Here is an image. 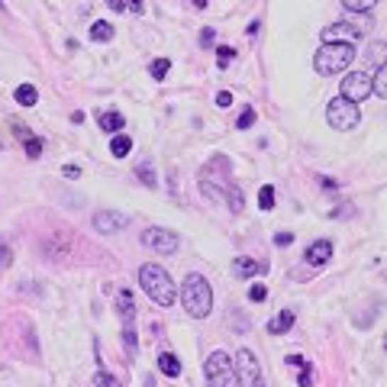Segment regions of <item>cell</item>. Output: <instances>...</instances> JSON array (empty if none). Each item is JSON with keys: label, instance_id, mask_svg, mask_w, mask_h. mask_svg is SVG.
Segmentation results:
<instances>
[{"label": "cell", "instance_id": "obj_1", "mask_svg": "<svg viewBox=\"0 0 387 387\" xmlns=\"http://www.w3.org/2000/svg\"><path fill=\"white\" fill-rule=\"evenodd\" d=\"M181 307L187 310V317L194 320H207L213 310V288L204 275H187L181 284Z\"/></svg>", "mask_w": 387, "mask_h": 387}, {"label": "cell", "instance_id": "obj_2", "mask_svg": "<svg viewBox=\"0 0 387 387\" xmlns=\"http://www.w3.org/2000/svg\"><path fill=\"white\" fill-rule=\"evenodd\" d=\"M139 284H142V290L152 297V303H158V307H171V303L178 300V288L162 265H142Z\"/></svg>", "mask_w": 387, "mask_h": 387}, {"label": "cell", "instance_id": "obj_3", "mask_svg": "<svg viewBox=\"0 0 387 387\" xmlns=\"http://www.w3.org/2000/svg\"><path fill=\"white\" fill-rule=\"evenodd\" d=\"M352 62H355V45H349V43H323L320 52L313 55V68L326 77L345 71Z\"/></svg>", "mask_w": 387, "mask_h": 387}, {"label": "cell", "instance_id": "obj_4", "mask_svg": "<svg viewBox=\"0 0 387 387\" xmlns=\"http://www.w3.org/2000/svg\"><path fill=\"white\" fill-rule=\"evenodd\" d=\"M207 387H236V365H232L229 352H213L204 361Z\"/></svg>", "mask_w": 387, "mask_h": 387}, {"label": "cell", "instance_id": "obj_5", "mask_svg": "<svg viewBox=\"0 0 387 387\" xmlns=\"http://www.w3.org/2000/svg\"><path fill=\"white\" fill-rule=\"evenodd\" d=\"M361 120V110L359 104H352V100L345 97H332L329 107H326V123H329L332 129H339V133H349V129H355Z\"/></svg>", "mask_w": 387, "mask_h": 387}, {"label": "cell", "instance_id": "obj_6", "mask_svg": "<svg viewBox=\"0 0 387 387\" xmlns=\"http://www.w3.org/2000/svg\"><path fill=\"white\" fill-rule=\"evenodd\" d=\"M371 29V20L368 16H359V20H339V23H329V26L323 29V43H349L352 45L355 39H361V36Z\"/></svg>", "mask_w": 387, "mask_h": 387}, {"label": "cell", "instance_id": "obj_7", "mask_svg": "<svg viewBox=\"0 0 387 387\" xmlns=\"http://www.w3.org/2000/svg\"><path fill=\"white\" fill-rule=\"evenodd\" d=\"M236 387H265V371L252 355V349L236 352Z\"/></svg>", "mask_w": 387, "mask_h": 387}, {"label": "cell", "instance_id": "obj_8", "mask_svg": "<svg viewBox=\"0 0 387 387\" xmlns=\"http://www.w3.org/2000/svg\"><path fill=\"white\" fill-rule=\"evenodd\" d=\"M226 165H229V162H226L223 155H217L210 168L200 171V190H204V197H207V200H219L223 187L229 184V181H226Z\"/></svg>", "mask_w": 387, "mask_h": 387}, {"label": "cell", "instance_id": "obj_9", "mask_svg": "<svg viewBox=\"0 0 387 387\" xmlns=\"http://www.w3.org/2000/svg\"><path fill=\"white\" fill-rule=\"evenodd\" d=\"M142 246H146L148 252L171 255L178 246H181V239H178V232L165 229V226H148V229L142 232Z\"/></svg>", "mask_w": 387, "mask_h": 387}, {"label": "cell", "instance_id": "obj_10", "mask_svg": "<svg viewBox=\"0 0 387 387\" xmlns=\"http://www.w3.org/2000/svg\"><path fill=\"white\" fill-rule=\"evenodd\" d=\"M339 91H342L339 97L359 104V100L371 97V75H368V71H352V75L342 77V87H339Z\"/></svg>", "mask_w": 387, "mask_h": 387}, {"label": "cell", "instance_id": "obj_11", "mask_svg": "<svg viewBox=\"0 0 387 387\" xmlns=\"http://www.w3.org/2000/svg\"><path fill=\"white\" fill-rule=\"evenodd\" d=\"M94 229L100 232V236H113V232H123L129 226V217L120 210H97L94 213Z\"/></svg>", "mask_w": 387, "mask_h": 387}, {"label": "cell", "instance_id": "obj_12", "mask_svg": "<svg viewBox=\"0 0 387 387\" xmlns=\"http://www.w3.org/2000/svg\"><path fill=\"white\" fill-rule=\"evenodd\" d=\"M332 258V242L329 239H317L313 246L307 249V261L310 265H326Z\"/></svg>", "mask_w": 387, "mask_h": 387}, {"label": "cell", "instance_id": "obj_13", "mask_svg": "<svg viewBox=\"0 0 387 387\" xmlns=\"http://www.w3.org/2000/svg\"><path fill=\"white\" fill-rule=\"evenodd\" d=\"M261 271H265V268L255 258H246V255H242V258H232V275L236 278H255V275H261Z\"/></svg>", "mask_w": 387, "mask_h": 387}, {"label": "cell", "instance_id": "obj_14", "mask_svg": "<svg viewBox=\"0 0 387 387\" xmlns=\"http://www.w3.org/2000/svg\"><path fill=\"white\" fill-rule=\"evenodd\" d=\"M97 123H100L104 133H120V129L126 126V116H123L120 110H107V113H100L97 116Z\"/></svg>", "mask_w": 387, "mask_h": 387}, {"label": "cell", "instance_id": "obj_15", "mask_svg": "<svg viewBox=\"0 0 387 387\" xmlns=\"http://www.w3.org/2000/svg\"><path fill=\"white\" fill-rule=\"evenodd\" d=\"M116 310H120V317L126 320V323H133V317H136V300H133V290H126V288H123L120 294H116Z\"/></svg>", "mask_w": 387, "mask_h": 387}, {"label": "cell", "instance_id": "obj_16", "mask_svg": "<svg viewBox=\"0 0 387 387\" xmlns=\"http://www.w3.org/2000/svg\"><path fill=\"white\" fill-rule=\"evenodd\" d=\"M290 326H294V310H281V313L268 323V332H271V336H281V332H288Z\"/></svg>", "mask_w": 387, "mask_h": 387}, {"label": "cell", "instance_id": "obj_17", "mask_svg": "<svg viewBox=\"0 0 387 387\" xmlns=\"http://www.w3.org/2000/svg\"><path fill=\"white\" fill-rule=\"evenodd\" d=\"M223 194H226V207H229L232 213H242V207H246V197H242V190L236 187V184H226L223 187Z\"/></svg>", "mask_w": 387, "mask_h": 387}, {"label": "cell", "instance_id": "obj_18", "mask_svg": "<svg viewBox=\"0 0 387 387\" xmlns=\"http://www.w3.org/2000/svg\"><path fill=\"white\" fill-rule=\"evenodd\" d=\"M158 371L168 374V378H178V374H181V361H178V355H171V352L158 355Z\"/></svg>", "mask_w": 387, "mask_h": 387}, {"label": "cell", "instance_id": "obj_19", "mask_svg": "<svg viewBox=\"0 0 387 387\" xmlns=\"http://www.w3.org/2000/svg\"><path fill=\"white\" fill-rule=\"evenodd\" d=\"M129 152H133V139L123 136V133L113 136V142H110V155H113V158H126Z\"/></svg>", "mask_w": 387, "mask_h": 387}, {"label": "cell", "instance_id": "obj_20", "mask_svg": "<svg viewBox=\"0 0 387 387\" xmlns=\"http://www.w3.org/2000/svg\"><path fill=\"white\" fill-rule=\"evenodd\" d=\"M371 94L374 97H387V68L381 65L378 71H374V77H371Z\"/></svg>", "mask_w": 387, "mask_h": 387}, {"label": "cell", "instance_id": "obj_21", "mask_svg": "<svg viewBox=\"0 0 387 387\" xmlns=\"http://www.w3.org/2000/svg\"><path fill=\"white\" fill-rule=\"evenodd\" d=\"M13 97H16V104H23V107H33L36 100H39V91H36L33 85H20V87H16V94H13Z\"/></svg>", "mask_w": 387, "mask_h": 387}, {"label": "cell", "instance_id": "obj_22", "mask_svg": "<svg viewBox=\"0 0 387 387\" xmlns=\"http://www.w3.org/2000/svg\"><path fill=\"white\" fill-rule=\"evenodd\" d=\"M91 39H94V43H110V39H113V26H110V23H104V20L94 23V26H91Z\"/></svg>", "mask_w": 387, "mask_h": 387}, {"label": "cell", "instance_id": "obj_23", "mask_svg": "<svg viewBox=\"0 0 387 387\" xmlns=\"http://www.w3.org/2000/svg\"><path fill=\"white\" fill-rule=\"evenodd\" d=\"M136 178H139L146 187H155V184H158V175H155V168H152L148 162H142L139 168H136Z\"/></svg>", "mask_w": 387, "mask_h": 387}, {"label": "cell", "instance_id": "obj_24", "mask_svg": "<svg viewBox=\"0 0 387 387\" xmlns=\"http://www.w3.org/2000/svg\"><path fill=\"white\" fill-rule=\"evenodd\" d=\"M123 345H126V355L129 359H136V349H139V342H136V329H133V323L123 329Z\"/></svg>", "mask_w": 387, "mask_h": 387}, {"label": "cell", "instance_id": "obj_25", "mask_svg": "<svg viewBox=\"0 0 387 387\" xmlns=\"http://www.w3.org/2000/svg\"><path fill=\"white\" fill-rule=\"evenodd\" d=\"M23 148H26L29 158H39V155H43V139H39V136H26V139H23Z\"/></svg>", "mask_w": 387, "mask_h": 387}, {"label": "cell", "instance_id": "obj_26", "mask_svg": "<svg viewBox=\"0 0 387 387\" xmlns=\"http://www.w3.org/2000/svg\"><path fill=\"white\" fill-rule=\"evenodd\" d=\"M258 207L261 210H271V207H275V187H271V184H265V187L258 190Z\"/></svg>", "mask_w": 387, "mask_h": 387}, {"label": "cell", "instance_id": "obj_27", "mask_svg": "<svg viewBox=\"0 0 387 387\" xmlns=\"http://www.w3.org/2000/svg\"><path fill=\"white\" fill-rule=\"evenodd\" d=\"M342 4H345V10H352V13H368L378 0H342Z\"/></svg>", "mask_w": 387, "mask_h": 387}, {"label": "cell", "instance_id": "obj_28", "mask_svg": "<svg viewBox=\"0 0 387 387\" xmlns=\"http://www.w3.org/2000/svg\"><path fill=\"white\" fill-rule=\"evenodd\" d=\"M168 68H171V62H168V58H155V62L148 65V71H152V77H155V81H162V77L168 75Z\"/></svg>", "mask_w": 387, "mask_h": 387}, {"label": "cell", "instance_id": "obj_29", "mask_svg": "<svg viewBox=\"0 0 387 387\" xmlns=\"http://www.w3.org/2000/svg\"><path fill=\"white\" fill-rule=\"evenodd\" d=\"M232 55H236V52H232V45H219V49H217V65H219V68H229Z\"/></svg>", "mask_w": 387, "mask_h": 387}, {"label": "cell", "instance_id": "obj_30", "mask_svg": "<svg viewBox=\"0 0 387 387\" xmlns=\"http://www.w3.org/2000/svg\"><path fill=\"white\" fill-rule=\"evenodd\" d=\"M249 300H252V303H265L268 300V288H265V284H252V290H249Z\"/></svg>", "mask_w": 387, "mask_h": 387}, {"label": "cell", "instance_id": "obj_31", "mask_svg": "<svg viewBox=\"0 0 387 387\" xmlns=\"http://www.w3.org/2000/svg\"><path fill=\"white\" fill-rule=\"evenodd\" d=\"M252 123H255V110H252V107H246V110L239 113V120H236V126H239V129H249Z\"/></svg>", "mask_w": 387, "mask_h": 387}, {"label": "cell", "instance_id": "obj_32", "mask_svg": "<svg viewBox=\"0 0 387 387\" xmlns=\"http://www.w3.org/2000/svg\"><path fill=\"white\" fill-rule=\"evenodd\" d=\"M10 261H13V252H10L7 242H0V271H7Z\"/></svg>", "mask_w": 387, "mask_h": 387}, {"label": "cell", "instance_id": "obj_33", "mask_svg": "<svg viewBox=\"0 0 387 387\" xmlns=\"http://www.w3.org/2000/svg\"><path fill=\"white\" fill-rule=\"evenodd\" d=\"M297 384H300V387H310V384H313V368H310V365H300V378H297Z\"/></svg>", "mask_w": 387, "mask_h": 387}, {"label": "cell", "instance_id": "obj_34", "mask_svg": "<svg viewBox=\"0 0 387 387\" xmlns=\"http://www.w3.org/2000/svg\"><path fill=\"white\" fill-rule=\"evenodd\" d=\"M94 381H97V387H120V381L110 378L107 371H97V378H94Z\"/></svg>", "mask_w": 387, "mask_h": 387}, {"label": "cell", "instance_id": "obj_35", "mask_svg": "<svg viewBox=\"0 0 387 387\" xmlns=\"http://www.w3.org/2000/svg\"><path fill=\"white\" fill-rule=\"evenodd\" d=\"M290 242H294V232H278V236H275V246H290Z\"/></svg>", "mask_w": 387, "mask_h": 387}, {"label": "cell", "instance_id": "obj_36", "mask_svg": "<svg viewBox=\"0 0 387 387\" xmlns=\"http://www.w3.org/2000/svg\"><path fill=\"white\" fill-rule=\"evenodd\" d=\"M213 39H217V33H213V29H204V33H200V45H213Z\"/></svg>", "mask_w": 387, "mask_h": 387}, {"label": "cell", "instance_id": "obj_37", "mask_svg": "<svg viewBox=\"0 0 387 387\" xmlns=\"http://www.w3.org/2000/svg\"><path fill=\"white\" fill-rule=\"evenodd\" d=\"M232 104V94L229 91H219L217 94V107H229Z\"/></svg>", "mask_w": 387, "mask_h": 387}, {"label": "cell", "instance_id": "obj_38", "mask_svg": "<svg viewBox=\"0 0 387 387\" xmlns=\"http://www.w3.org/2000/svg\"><path fill=\"white\" fill-rule=\"evenodd\" d=\"M65 178H81V168H77L75 162H71V165H65Z\"/></svg>", "mask_w": 387, "mask_h": 387}, {"label": "cell", "instance_id": "obj_39", "mask_svg": "<svg viewBox=\"0 0 387 387\" xmlns=\"http://www.w3.org/2000/svg\"><path fill=\"white\" fill-rule=\"evenodd\" d=\"M126 4V10H133V13H142V0H123Z\"/></svg>", "mask_w": 387, "mask_h": 387}, {"label": "cell", "instance_id": "obj_40", "mask_svg": "<svg viewBox=\"0 0 387 387\" xmlns=\"http://www.w3.org/2000/svg\"><path fill=\"white\" fill-rule=\"evenodd\" d=\"M107 7L116 10V13H123V10H126V4H123V0H107Z\"/></svg>", "mask_w": 387, "mask_h": 387}, {"label": "cell", "instance_id": "obj_41", "mask_svg": "<svg viewBox=\"0 0 387 387\" xmlns=\"http://www.w3.org/2000/svg\"><path fill=\"white\" fill-rule=\"evenodd\" d=\"M288 365H294V368H300V365H307V361L300 359V355H288Z\"/></svg>", "mask_w": 387, "mask_h": 387}, {"label": "cell", "instance_id": "obj_42", "mask_svg": "<svg viewBox=\"0 0 387 387\" xmlns=\"http://www.w3.org/2000/svg\"><path fill=\"white\" fill-rule=\"evenodd\" d=\"M320 184H323L326 190H336V181H332V178H320Z\"/></svg>", "mask_w": 387, "mask_h": 387}, {"label": "cell", "instance_id": "obj_43", "mask_svg": "<svg viewBox=\"0 0 387 387\" xmlns=\"http://www.w3.org/2000/svg\"><path fill=\"white\" fill-rule=\"evenodd\" d=\"M190 4H194V7H197V10H204L207 4H210V0H190Z\"/></svg>", "mask_w": 387, "mask_h": 387}, {"label": "cell", "instance_id": "obj_44", "mask_svg": "<svg viewBox=\"0 0 387 387\" xmlns=\"http://www.w3.org/2000/svg\"><path fill=\"white\" fill-rule=\"evenodd\" d=\"M0 4H4V0H0Z\"/></svg>", "mask_w": 387, "mask_h": 387}]
</instances>
